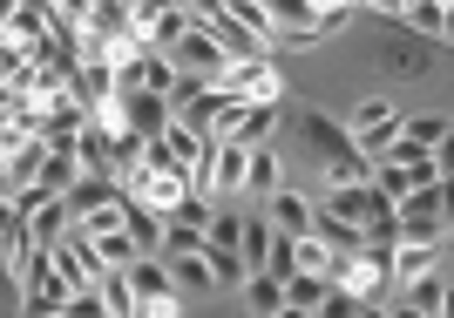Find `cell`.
<instances>
[{
	"label": "cell",
	"instance_id": "obj_22",
	"mask_svg": "<svg viewBox=\"0 0 454 318\" xmlns=\"http://www.w3.org/2000/svg\"><path fill=\"white\" fill-rule=\"evenodd\" d=\"M312 318H366V305H360V299H346V291H333V299H325Z\"/></svg>",
	"mask_w": 454,
	"mask_h": 318
},
{
	"label": "cell",
	"instance_id": "obj_2",
	"mask_svg": "<svg viewBox=\"0 0 454 318\" xmlns=\"http://www.w3.org/2000/svg\"><path fill=\"white\" fill-rule=\"evenodd\" d=\"M340 122L353 129V143H360L366 163H387V156L400 150V136H407V109H400L394 95H360Z\"/></svg>",
	"mask_w": 454,
	"mask_h": 318
},
{
	"label": "cell",
	"instance_id": "obj_19",
	"mask_svg": "<svg viewBox=\"0 0 454 318\" xmlns=\"http://www.w3.org/2000/svg\"><path fill=\"white\" fill-rule=\"evenodd\" d=\"M333 291H340V284H333V278H312V271H299V278L285 284V299L299 305V312H319V305L333 299Z\"/></svg>",
	"mask_w": 454,
	"mask_h": 318
},
{
	"label": "cell",
	"instance_id": "obj_26",
	"mask_svg": "<svg viewBox=\"0 0 454 318\" xmlns=\"http://www.w3.org/2000/svg\"><path fill=\"white\" fill-rule=\"evenodd\" d=\"M366 318H394V305H366Z\"/></svg>",
	"mask_w": 454,
	"mask_h": 318
},
{
	"label": "cell",
	"instance_id": "obj_20",
	"mask_svg": "<svg viewBox=\"0 0 454 318\" xmlns=\"http://www.w3.org/2000/svg\"><path fill=\"white\" fill-rule=\"evenodd\" d=\"M102 299H109V312H115V318H143V305H136L129 278H109V284H102Z\"/></svg>",
	"mask_w": 454,
	"mask_h": 318
},
{
	"label": "cell",
	"instance_id": "obj_9",
	"mask_svg": "<svg viewBox=\"0 0 454 318\" xmlns=\"http://www.w3.org/2000/svg\"><path fill=\"white\" fill-rule=\"evenodd\" d=\"M170 61L184 68V75H204V81H217V75L231 68V55L217 48V35H210V27H190V35H184V48H176Z\"/></svg>",
	"mask_w": 454,
	"mask_h": 318
},
{
	"label": "cell",
	"instance_id": "obj_11",
	"mask_svg": "<svg viewBox=\"0 0 454 318\" xmlns=\"http://www.w3.org/2000/svg\"><path fill=\"white\" fill-rule=\"evenodd\" d=\"M285 190V163H278V150H251V183H245V204L251 210H265L271 197Z\"/></svg>",
	"mask_w": 454,
	"mask_h": 318
},
{
	"label": "cell",
	"instance_id": "obj_14",
	"mask_svg": "<svg viewBox=\"0 0 454 318\" xmlns=\"http://www.w3.org/2000/svg\"><path fill=\"white\" fill-rule=\"evenodd\" d=\"M204 258H210V278H217V291H224V299H245V284H251L245 251H217V244H204Z\"/></svg>",
	"mask_w": 454,
	"mask_h": 318
},
{
	"label": "cell",
	"instance_id": "obj_8",
	"mask_svg": "<svg viewBox=\"0 0 454 318\" xmlns=\"http://www.w3.org/2000/svg\"><path fill=\"white\" fill-rule=\"evenodd\" d=\"M265 217H271V230H278V237H312V230H319V204H312L305 190H292V183L265 204Z\"/></svg>",
	"mask_w": 454,
	"mask_h": 318
},
{
	"label": "cell",
	"instance_id": "obj_13",
	"mask_svg": "<svg viewBox=\"0 0 454 318\" xmlns=\"http://www.w3.org/2000/svg\"><path fill=\"white\" fill-rule=\"evenodd\" d=\"M129 237H136V251H143V258H163L170 217H163V210H150V204H136V197H129Z\"/></svg>",
	"mask_w": 454,
	"mask_h": 318
},
{
	"label": "cell",
	"instance_id": "obj_28",
	"mask_svg": "<svg viewBox=\"0 0 454 318\" xmlns=\"http://www.w3.org/2000/svg\"><path fill=\"white\" fill-rule=\"evenodd\" d=\"M441 318H454V291H448V305H441Z\"/></svg>",
	"mask_w": 454,
	"mask_h": 318
},
{
	"label": "cell",
	"instance_id": "obj_16",
	"mask_svg": "<svg viewBox=\"0 0 454 318\" xmlns=\"http://www.w3.org/2000/svg\"><path fill=\"white\" fill-rule=\"evenodd\" d=\"M245 224H251V204H217L210 244H217V251H245Z\"/></svg>",
	"mask_w": 454,
	"mask_h": 318
},
{
	"label": "cell",
	"instance_id": "obj_5",
	"mask_svg": "<svg viewBox=\"0 0 454 318\" xmlns=\"http://www.w3.org/2000/svg\"><path fill=\"white\" fill-rule=\"evenodd\" d=\"M129 197H136V204H150V210H163V217H176L197 190H190L184 169H150V163H143V176L129 183Z\"/></svg>",
	"mask_w": 454,
	"mask_h": 318
},
{
	"label": "cell",
	"instance_id": "obj_23",
	"mask_svg": "<svg viewBox=\"0 0 454 318\" xmlns=\"http://www.w3.org/2000/svg\"><path fill=\"white\" fill-rule=\"evenodd\" d=\"M434 163H441V183H448V176H454V136H448V143L434 150Z\"/></svg>",
	"mask_w": 454,
	"mask_h": 318
},
{
	"label": "cell",
	"instance_id": "obj_1",
	"mask_svg": "<svg viewBox=\"0 0 454 318\" xmlns=\"http://www.w3.org/2000/svg\"><path fill=\"white\" fill-rule=\"evenodd\" d=\"M299 129H305V143L319 150L325 190H360V183H373V163L360 156V143H353V129H346V122H333V115H305Z\"/></svg>",
	"mask_w": 454,
	"mask_h": 318
},
{
	"label": "cell",
	"instance_id": "obj_29",
	"mask_svg": "<svg viewBox=\"0 0 454 318\" xmlns=\"http://www.w3.org/2000/svg\"><path fill=\"white\" fill-rule=\"evenodd\" d=\"M448 48H454V7H448Z\"/></svg>",
	"mask_w": 454,
	"mask_h": 318
},
{
	"label": "cell",
	"instance_id": "obj_4",
	"mask_svg": "<svg viewBox=\"0 0 454 318\" xmlns=\"http://www.w3.org/2000/svg\"><path fill=\"white\" fill-rule=\"evenodd\" d=\"M170 129H176V109L163 102V95H150V89L122 95V136H136V143H163Z\"/></svg>",
	"mask_w": 454,
	"mask_h": 318
},
{
	"label": "cell",
	"instance_id": "obj_7",
	"mask_svg": "<svg viewBox=\"0 0 454 318\" xmlns=\"http://www.w3.org/2000/svg\"><path fill=\"white\" fill-rule=\"evenodd\" d=\"M448 237V217H441V190H420L400 204V244H441Z\"/></svg>",
	"mask_w": 454,
	"mask_h": 318
},
{
	"label": "cell",
	"instance_id": "obj_25",
	"mask_svg": "<svg viewBox=\"0 0 454 318\" xmlns=\"http://www.w3.org/2000/svg\"><path fill=\"white\" fill-rule=\"evenodd\" d=\"M448 264H454V230L441 237V271H448Z\"/></svg>",
	"mask_w": 454,
	"mask_h": 318
},
{
	"label": "cell",
	"instance_id": "obj_21",
	"mask_svg": "<svg viewBox=\"0 0 454 318\" xmlns=\"http://www.w3.org/2000/svg\"><path fill=\"white\" fill-rule=\"evenodd\" d=\"M68 318H115V312H109L102 291H75V299H68Z\"/></svg>",
	"mask_w": 454,
	"mask_h": 318
},
{
	"label": "cell",
	"instance_id": "obj_24",
	"mask_svg": "<svg viewBox=\"0 0 454 318\" xmlns=\"http://www.w3.org/2000/svg\"><path fill=\"white\" fill-rule=\"evenodd\" d=\"M441 217H448V230H454V176L441 183Z\"/></svg>",
	"mask_w": 454,
	"mask_h": 318
},
{
	"label": "cell",
	"instance_id": "obj_27",
	"mask_svg": "<svg viewBox=\"0 0 454 318\" xmlns=\"http://www.w3.org/2000/svg\"><path fill=\"white\" fill-rule=\"evenodd\" d=\"M278 318H312V312H299V305H285V312H278Z\"/></svg>",
	"mask_w": 454,
	"mask_h": 318
},
{
	"label": "cell",
	"instance_id": "obj_15",
	"mask_svg": "<svg viewBox=\"0 0 454 318\" xmlns=\"http://www.w3.org/2000/svg\"><path fill=\"white\" fill-rule=\"evenodd\" d=\"M285 284L271 278V271H251V284H245V318H278L285 312Z\"/></svg>",
	"mask_w": 454,
	"mask_h": 318
},
{
	"label": "cell",
	"instance_id": "obj_18",
	"mask_svg": "<svg viewBox=\"0 0 454 318\" xmlns=\"http://www.w3.org/2000/svg\"><path fill=\"white\" fill-rule=\"evenodd\" d=\"M454 136V115H407V143L414 150H441Z\"/></svg>",
	"mask_w": 454,
	"mask_h": 318
},
{
	"label": "cell",
	"instance_id": "obj_6",
	"mask_svg": "<svg viewBox=\"0 0 454 318\" xmlns=\"http://www.w3.org/2000/svg\"><path fill=\"white\" fill-rule=\"evenodd\" d=\"M0 156H7V163H0V190H7V197H20V190H35L41 176H48V143H0Z\"/></svg>",
	"mask_w": 454,
	"mask_h": 318
},
{
	"label": "cell",
	"instance_id": "obj_12",
	"mask_svg": "<svg viewBox=\"0 0 454 318\" xmlns=\"http://www.w3.org/2000/svg\"><path fill=\"white\" fill-rule=\"evenodd\" d=\"M163 264H170V278H176V291H184V305L217 291V278H210V258H204V251H184V258H163Z\"/></svg>",
	"mask_w": 454,
	"mask_h": 318
},
{
	"label": "cell",
	"instance_id": "obj_17",
	"mask_svg": "<svg viewBox=\"0 0 454 318\" xmlns=\"http://www.w3.org/2000/svg\"><path fill=\"white\" fill-rule=\"evenodd\" d=\"M271 251H278V230H271L265 210H251V224H245V264H251V271H265Z\"/></svg>",
	"mask_w": 454,
	"mask_h": 318
},
{
	"label": "cell",
	"instance_id": "obj_10",
	"mask_svg": "<svg viewBox=\"0 0 454 318\" xmlns=\"http://www.w3.org/2000/svg\"><path fill=\"white\" fill-rule=\"evenodd\" d=\"M434 271H441V244H400L394 251V299L414 291L420 278H434Z\"/></svg>",
	"mask_w": 454,
	"mask_h": 318
},
{
	"label": "cell",
	"instance_id": "obj_3",
	"mask_svg": "<svg viewBox=\"0 0 454 318\" xmlns=\"http://www.w3.org/2000/svg\"><path fill=\"white\" fill-rule=\"evenodd\" d=\"M217 89H224L231 102H251V109H278L285 68H278V61H231L224 75H217Z\"/></svg>",
	"mask_w": 454,
	"mask_h": 318
}]
</instances>
